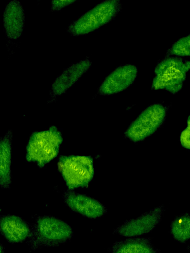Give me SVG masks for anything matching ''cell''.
Wrapping results in <instances>:
<instances>
[{"label": "cell", "instance_id": "1", "mask_svg": "<svg viewBox=\"0 0 190 253\" xmlns=\"http://www.w3.org/2000/svg\"><path fill=\"white\" fill-rule=\"evenodd\" d=\"M190 68L189 61L172 57L164 59L155 68L152 88L166 90L173 94L177 93L182 88Z\"/></svg>", "mask_w": 190, "mask_h": 253}, {"label": "cell", "instance_id": "2", "mask_svg": "<svg viewBox=\"0 0 190 253\" xmlns=\"http://www.w3.org/2000/svg\"><path fill=\"white\" fill-rule=\"evenodd\" d=\"M62 142L61 134L55 126L34 132L27 146V160L36 163L40 167L44 166L57 155Z\"/></svg>", "mask_w": 190, "mask_h": 253}, {"label": "cell", "instance_id": "3", "mask_svg": "<svg viewBox=\"0 0 190 253\" xmlns=\"http://www.w3.org/2000/svg\"><path fill=\"white\" fill-rule=\"evenodd\" d=\"M73 235L71 227L51 216L38 218L31 232L30 243L35 249L41 246H54L66 241Z\"/></svg>", "mask_w": 190, "mask_h": 253}, {"label": "cell", "instance_id": "4", "mask_svg": "<svg viewBox=\"0 0 190 253\" xmlns=\"http://www.w3.org/2000/svg\"><path fill=\"white\" fill-rule=\"evenodd\" d=\"M122 8L118 0L104 1L87 11L74 21L68 31L78 36L95 30L113 19Z\"/></svg>", "mask_w": 190, "mask_h": 253}, {"label": "cell", "instance_id": "5", "mask_svg": "<svg viewBox=\"0 0 190 253\" xmlns=\"http://www.w3.org/2000/svg\"><path fill=\"white\" fill-rule=\"evenodd\" d=\"M58 169L69 190L87 187L93 178L92 159L86 156H61Z\"/></svg>", "mask_w": 190, "mask_h": 253}, {"label": "cell", "instance_id": "6", "mask_svg": "<svg viewBox=\"0 0 190 253\" xmlns=\"http://www.w3.org/2000/svg\"><path fill=\"white\" fill-rule=\"evenodd\" d=\"M168 108L160 104H154L146 108L131 124L125 136L137 142L152 135L163 122Z\"/></svg>", "mask_w": 190, "mask_h": 253}, {"label": "cell", "instance_id": "7", "mask_svg": "<svg viewBox=\"0 0 190 253\" xmlns=\"http://www.w3.org/2000/svg\"><path fill=\"white\" fill-rule=\"evenodd\" d=\"M163 210L162 206L155 207L137 218L126 221L113 233L126 237L148 233L160 222Z\"/></svg>", "mask_w": 190, "mask_h": 253}, {"label": "cell", "instance_id": "8", "mask_svg": "<svg viewBox=\"0 0 190 253\" xmlns=\"http://www.w3.org/2000/svg\"><path fill=\"white\" fill-rule=\"evenodd\" d=\"M137 73V68L132 64L117 68L105 79L99 87V93L110 95L126 89L134 82Z\"/></svg>", "mask_w": 190, "mask_h": 253}, {"label": "cell", "instance_id": "9", "mask_svg": "<svg viewBox=\"0 0 190 253\" xmlns=\"http://www.w3.org/2000/svg\"><path fill=\"white\" fill-rule=\"evenodd\" d=\"M63 198L72 211L89 218H97L107 212L105 207L98 201L72 190L65 191Z\"/></svg>", "mask_w": 190, "mask_h": 253}, {"label": "cell", "instance_id": "10", "mask_svg": "<svg viewBox=\"0 0 190 253\" xmlns=\"http://www.w3.org/2000/svg\"><path fill=\"white\" fill-rule=\"evenodd\" d=\"M24 12L21 3L12 0L5 8L3 13V24L7 36L16 39L22 34L24 25Z\"/></svg>", "mask_w": 190, "mask_h": 253}, {"label": "cell", "instance_id": "11", "mask_svg": "<svg viewBox=\"0 0 190 253\" xmlns=\"http://www.w3.org/2000/svg\"><path fill=\"white\" fill-rule=\"evenodd\" d=\"M0 232L11 243L22 242L31 235V230L27 223L15 215L0 216Z\"/></svg>", "mask_w": 190, "mask_h": 253}, {"label": "cell", "instance_id": "12", "mask_svg": "<svg viewBox=\"0 0 190 253\" xmlns=\"http://www.w3.org/2000/svg\"><path fill=\"white\" fill-rule=\"evenodd\" d=\"M88 59L81 60L68 67L54 82L51 88L53 94L60 95L71 87L90 67Z\"/></svg>", "mask_w": 190, "mask_h": 253}, {"label": "cell", "instance_id": "13", "mask_svg": "<svg viewBox=\"0 0 190 253\" xmlns=\"http://www.w3.org/2000/svg\"><path fill=\"white\" fill-rule=\"evenodd\" d=\"M12 140L11 130L0 139V186L3 188L11 183Z\"/></svg>", "mask_w": 190, "mask_h": 253}, {"label": "cell", "instance_id": "14", "mask_svg": "<svg viewBox=\"0 0 190 253\" xmlns=\"http://www.w3.org/2000/svg\"><path fill=\"white\" fill-rule=\"evenodd\" d=\"M111 253H157V251L149 239L131 238L115 242Z\"/></svg>", "mask_w": 190, "mask_h": 253}, {"label": "cell", "instance_id": "15", "mask_svg": "<svg viewBox=\"0 0 190 253\" xmlns=\"http://www.w3.org/2000/svg\"><path fill=\"white\" fill-rule=\"evenodd\" d=\"M170 231L174 238L180 242H185L190 237V218L188 213L176 217L172 222Z\"/></svg>", "mask_w": 190, "mask_h": 253}, {"label": "cell", "instance_id": "16", "mask_svg": "<svg viewBox=\"0 0 190 253\" xmlns=\"http://www.w3.org/2000/svg\"><path fill=\"white\" fill-rule=\"evenodd\" d=\"M166 54L189 57L190 55V36L181 38L168 50Z\"/></svg>", "mask_w": 190, "mask_h": 253}, {"label": "cell", "instance_id": "17", "mask_svg": "<svg viewBox=\"0 0 190 253\" xmlns=\"http://www.w3.org/2000/svg\"><path fill=\"white\" fill-rule=\"evenodd\" d=\"M190 117H189L188 120L187 126L185 130H184L180 136V141L182 145L186 148H190Z\"/></svg>", "mask_w": 190, "mask_h": 253}, {"label": "cell", "instance_id": "18", "mask_svg": "<svg viewBox=\"0 0 190 253\" xmlns=\"http://www.w3.org/2000/svg\"><path fill=\"white\" fill-rule=\"evenodd\" d=\"M75 0H53L51 3V8L54 10H58L74 2Z\"/></svg>", "mask_w": 190, "mask_h": 253}, {"label": "cell", "instance_id": "19", "mask_svg": "<svg viewBox=\"0 0 190 253\" xmlns=\"http://www.w3.org/2000/svg\"><path fill=\"white\" fill-rule=\"evenodd\" d=\"M0 253H4V249L1 244H0Z\"/></svg>", "mask_w": 190, "mask_h": 253}]
</instances>
